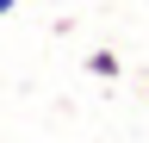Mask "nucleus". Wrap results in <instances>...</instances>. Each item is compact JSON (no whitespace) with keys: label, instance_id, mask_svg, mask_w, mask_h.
I'll return each mask as SVG.
<instances>
[{"label":"nucleus","instance_id":"1","mask_svg":"<svg viewBox=\"0 0 149 143\" xmlns=\"http://www.w3.org/2000/svg\"><path fill=\"white\" fill-rule=\"evenodd\" d=\"M118 56H112V50H93V56H87V75H100V81H118Z\"/></svg>","mask_w":149,"mask_h":143},{"label":"nucleus","instance_id":"2","mask_svg":"<svg viewBox=\"0 0 149 143\" xmlns=\"http://www.w3.org/2000/svg\"><path fill=\"white\" fill-rule=\"evenodd\" d=\"M13 6H19V0H0V13H13Z\"/></svg>","mask_w":149,"mask_h":143}]
</instances>
